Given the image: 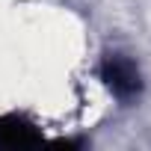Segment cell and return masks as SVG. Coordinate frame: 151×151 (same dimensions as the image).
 I'll list each match as a JSON object with an SVG mask.
<instances>
[{
  "instance_id": "1",
  "label": "cell",
  "mask_w": 151,
  "mask_h": 151,
  "mask_svg": "<svg viewBox=\"0 0 151 151\" xmlns=\"http://www.w3.org/2000/svg\"><path fill=\"white\" fill-rule=\"evenodd\" d=\"M101 80L119 101H130L142 92V74H139L136 62L122 53H110L101 62Z\"/></svg>"
},
{
  "instance_id": "2",
  "label": "cell",
  "mask_w": 151,
  "mask_h": 151,
  "mask_svg": "<svg viewBox=\"0 0 151 151\" xmlns=\"http://www.w3.org/2000/svg\"><path fill=\"white\" fill-rule=\"evenodd\" d=\"M42 130L24 116H0V148H36L42 145Z\"/></svg>"
}]
</instances>
